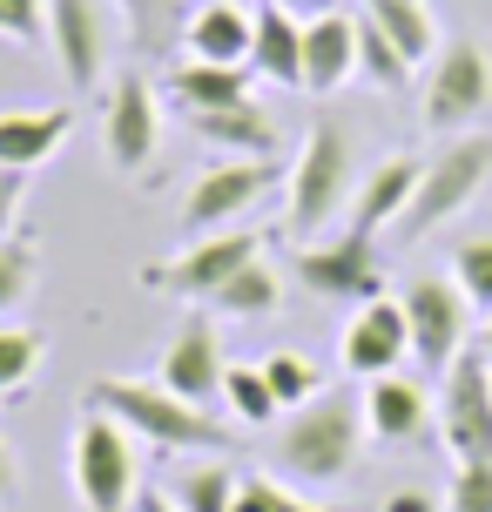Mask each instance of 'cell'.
I'll use <instances>...</instances> for the list:
<instances>
[{
	"instance_id": "cell-26",
	"label": "cell",
	"mask_w": 492,
	"mask_h": 512,
	"mask_svg": "<svg viewBox=\"0 0 492 512\" xmlns=\"http://www.w3.org/2000/svg\"><path fill=\"white\" fill-rule=\"evenodd\" d=\"M223 405H230L236 425H250V432H277V418H284L277 391L263 378V364H230V371H223Z\"/></svg>"
},
{
	"instance_id": "cell-34",
	"label": "cell",
	"mask_w": 492,
	"mask_h": 512,
	"mask_svg": "<svg viewBox=\"0 0 492 512\" xmlns=\"http://www.w3.org/2000/svg\"><path fill=\"white\" fill-rule=\"evenodd\" d=\"M236 512H337V506H317V499H297L284 479H236Z\"/></svg>"
},
{
	"instance_id": "cell-24",
	"label": "cell",
	"mask_w": 492,
	"mask_h": 512,
	"mask_svg": "<svg viewBox=\"0 0 492 512\" xmlns=\"http://www.w3.org/2000/svg\"><path fill=\"white\" fill-rule=\"evenodd\" d=\"M364 14L391 34V48L405 54L412 68H425V61H439V21H432V7L425 0H364Z\"/></svg>"
},
{
	"instance_id": "cell-36",
	"label": "cell",
	"mask_w": 492,
	"mask_h": 512,
	"mask_svg": "<svg viewBox=\"0 0 492 512\" xmlns=\"http://www.w3.org/2000/svg\"><path fill=\"white\" fill-rule=\"evenodd\" d=\"M452 512H492V459L459 465V479H452Z\"/></svg>"
},
{
	"instance_id": "cell-5",
	"label": "cell",
	"mask_w": 492,
	"mask_h": 512,
	"mask_svg": "<svg viewBox=\"0 0 492 512\" xmlns=\"http://www.w3.org/2000/svg\"><path fill=\"white\" fill-rule=\"evenodd\" d=\"M68 472H75V506L81 512H135V499H142L129 425H115L108 411H81Z\"/></svg>"
},
{
	"instance_id": "cell-29",
	"label": "cell",
	"mask_w": 492,
	"mask_h": 512,
	"mask_svg": "<svg viewBox=\"0 0 492 512\" xmlns=\"http://www.w3.org/2000/svg\"><path fill=\"white\" fill-rule=\"evenodd\" d=\"M34 283H41V243L21 230L0 236V317H14L34 297Z\"/></svg>"
},
{
	"instance_id": "cell-14",
	"label": "cell",
	"mask_w": 492,
	"mask_h": 512,
	"mask_svg": "<svg viewBox=\"0 0 492 512\" xmlns=\"http://www.w3.org/2000/svg\"><path fill=\"white\" fill-rule=\"evenodd\" d=\"M223 371H230V358H223V337L209 324V310H189L182 331L169 337V351H162L156 384L189 398V405H209V398H223Z\"/></svg>"
},
{
	"instance_id": "cell-3",
	"label": "cell",
	"mask_w": 492,
	"mask_h": 512,
	"mask_svg": "<svg viewBox=\"0 0 492 512\" xmlns=\"http://www.w3.org/2000/svg\"><path fill=\"white\" fill-rule=\"evenodd\" d=\"M351 135H344V122H331V115H317L311 128H304V142H297V162H290V209L284 223L297 243H317V236L337 223V209H344V196H351Z\"/></svg>"
},
{
	"instance_id": "cell-25",
	"label": "cell",
	"mask_w": 492,
	"mask_h": 512,
	"mask_svg": "<svg viewBox=\"0 0 492 512\" xmlns=\"http://www.w3.org/2000/svg\"><path fill=\"white\" fill-rule=\"evenodd\" d=\"M196 0H115V14L129 27L135 54H162L169 41H182V21H189Z\"/></svg>"
},
{
	"instance_id": "cell-11",
	"label": "cell",
	"mask_w": 492,
	"mask_h": 512,
	"mask_svg": "<svg viewBox=\"0 0 492 512\" xmlns=\"http://www.w3.org/2000/svg\"><path fill=\"white\" fill-rule=\"evenodd\" d=\"M439 432L459 465L492 459V358L479 344L459 351V364L439 378Z\"/></svg>"
},
{
	"instance_id": "cell-27",
	"label": "cell",
	"mask_w": 492,
	"mask_h": 512,
	"mask_svg": "<svg viewBox=\"0 0 492 512\" xmlns=\"http://www.w3.org/2000/svg\"><path fill=\"white\" fill-rule=\"evenodd\" d=\"M277 304H284V277H277L263 256L250 263V270H236V277L209 297V310H216V317H270Z\"/></svg>"
},
{
	"instance_id": "cell-15",
	"label": "cell",
	"mask_w": 492,
	"mask_h": 512,
	"mask_svg": "<svg viewBox=\"0 0 492 512\" xmlns=\"http://www.w3.org/2000/svg\"><path fill=\"white\" fill-rule=\"evenodd\" d=\"M344 371L351 378H391L398 364L412 358V324H405V304L398 297H371L358 304V317L344 324Z\"/></svg>"
},
{
	"instance_id": "cell-12",
	"label": "cell",
	"mask_w": 492,
	"mask_h": 512,
	"mask_svg": "<svg viewBox=\"0 0 492 512\" xmlns=\"http://www.w3.org/2000/svg\"><path fill=\"white\" fill-rule=\"evenodd\" d=\"M162 149V102L156 88L135 75H115L102 95V155L122 169V176H149V162Z\"/></svg>"
},
{
	"instance_id": "cell-35",
	"label": "cell",
	"mask_w": 492,
	"mask_h": 512,
	"mask_svg": "<svg viewBox=\"0 0 492 512\" xmlns=\"http://www.w3.org/2000/svg\"><path fill=\"white\" fill-rule=\"evenodd\" d=\"M41 27H48V0H0V41L34 48V41H41Z\"/></svg>"
},
{
	"instance_id": "cell-33",
	"label": "cell",
	"mask_w": 492,
	"mask_h": 512,
	"mask_svg": "<svg viewBox=\"0 0 492 512\" xmlns=\"http://www.w3.org/2000/svg\"><path fill=\"white\" fill-rule=\"evenodd\" d=\"M452 283L466 290L472 310H486V317H492V230L466 236V243L452 250Z\"/></svg>"
},
{
	"instance_id": "cell-18",
	"label": "cell",
	"mask_w": 492,
	"mask_h": 512,
	"mask_svg": "<svg viewBox=\"0 0 492 512\" xmlns=\"http://www.w3.org/2000/svg\"><path fill=\"white\" fill-rule=\"evenodd\" d=\"M351 75H358V21L351 14L304 21V88L311 95H337Z\"/></svg>"
},
{
	"instance_id": "cell-7",
	"label": "cell",
	"mask_w": 492,
	"mask_h": 512,
	"mask_svg": "<svg viewBox=\"0 0 492 512\" xmlns=\"http://www.w3.org/2000/svg\"><path fill=\"white\" fill-rule=\"evenodd\" d=\"M492 108V48L486 41H445L432 75H425V128L439 135H466L486 122Z\"/></svg>"
},
{
	"instance_id": "cell-1",
	"label": "cell",
	"mask_w": 492,
	"mask_h": 512,
	"mask_svg": "<svg viewBox=\"0 0 492 512\" xmlns=\"http://www.w3.org/2000/svg\"><path fill=\"white\" fill-rule=\"evenodd\" d=\"M81 411H108L115 425H129L142 445H156V452H196V459H216V452H230L236 432H223L209 405H189L176 391H162L156 378H102L88 384V398Z\"/></svg>"
},
{
	"instance_id": "cell-39",
	"label": "cell",
	"mask_w": 492,
	"mask_h": 512,
	"mask_svg": "<svg viewBox=\"0 0 492 512\" xmlns=\"http://www.w3.org/2000/svg\"><path fill=\"white\" fill-rule=\"evenodd\" d=\"M270 7H284L297 21H317V14H337V0H270Z\"/></svg>"
},
{
	"instance_id": "cell-22",
	"label": "cell",
	"mask_w": 492,
	"mask_h": 512,
	"mask_svg": "<svg viewBox=\"0 0 492 512\" xmlns=\"http://www.w3.org/2000/svg\"><path fill=\"white\" fill-rule=\"evenodd\" d=\"M412 189H418V162L412 155H385V162L364 176V189L351 196V223H364L371 236L391 230V223L405 216V203H412Z\"/></svg>"
},
{
	"instance_id": "cell-4",
	"label": "cell",
	"mask_w": 492,
	"mask_h": 512,
	"mask_svg": "<svg viewBox=\"0 0 492 512\" xmlns=\"http://www.w3.org/2000/svg\"><path fill=\"white\" fill-rule=\"evenodd\" d=\"M486 182H492V128H466V135H452V142L418 169L412 203H405V216H398L391 230L405 236V243L432 236L439 223H452V216H459Z\"/></svg>"
},
{
	"instance_id": "cell-30",
	"label": "cell",
	"mask_w": 492,
	"mask_h": 512,
	"mask_svg": "<svg viewBox=\"0 0 492 512\" xmlns=\"http://www.w3.org/2000/svg\"><path fill=\"white\" fill-rule=\"evenodd\" d=\"M358 75L371 81V88H385V95H398V88H405V81L418 75L412 61H405V54L391 48V34H385L378 21H371V14L358 21Z\"/></svg>"
},
{
	"instance_id": "cell-20",
	"label": "cell",
	"mask_w": 492,
	"mask_h": 512,
	"mask_svg": "<svg viewBox=\"0 0 492 512\" xmlns=\"http://www.w3.org/2000/svg\"><path fill=\"white\" fill-rule=\"evenodd\" d=\"M364 432L378 438V445H418L425 438V391L412 378H371Z\"/></svg>"
},
{
	"instance_id": "cell-21",
	"label": "cell",
	"mask_w": 492,
	"mask_h": 512,
	"mask_svg": "<svg viewBox=\"0 0 492 512\" xmlns=\"http://www.w3.org/2000/svg\"><path fill=\"white\" fill-rule=\"evenodd\" d=\"M250 68L277 88H304V21L284 7L257 14V41H250Z\"/></svg>"
},
{
	"instance_id": "cell-19",
	"label": "cell",
	"mask_w": 492,
	"mask_h": 512,
	"mask_svg": "<svg viewBox=\"0 0 492 512\" xmlns=\"http://www.w3.org/2000/svg\"><path fill=\"white\" fill-rule=\"evenodd\" d=\"M182 122L196 128L203 142H216L223 155H270L277 149V122H270V108L250 102H230V108H182Z\"/></svg>"
},
{
	"instance_id": "cell-31",
	"label": "cell",
	"mask_w": 492,
	"mask_h": 512,
	"mask_svg": "<svg viewBox=\"0 0 492 512\" xmlns=\"http://www.w3.org/2000/svg\"><path fill=\"white\" fill-rule=\"evenodd\" d=\"M48 351V337L27 331V324H0V398H21L34 384V364Z\"/></svg>"
},
{
	"instance_id": "cell-10",
	"label": "cell",
	"mask_w": 492,
	"mask_h": 512,
	"mask_svg": "<svg viewBox=\"0 0 492 512\" xmlns=\"http://www.w3.org/2000/svg\"><path fill=\"white\" fill-rule=\"evenodd\" d=\"M405 324H412V358L425 378H445L459 351H466V331H472V304L466 290L452 277H412L405 283Z\"/></svg>"
},
{
	"instance_id": "cell-32",
	"label": "cell",
	"mask_w": 492,
	"mask_h": 512,
	"mask_svg": "<svg viewBox=\"0 0 492 512\" xmlns=\"http://www.w3.org/2000/svg\"><path fill=\"white\" fill-rule=\"evenodd\" d=\"M263 378H270V391H277V405H284V411L324 398V391H317V384H324V371H317L304 351H270V358H263Z\"/></svg>"
},
{
	"instance_id": "cell-16",
	"label": "cell",
	"mask_w": 492,
	"mask_h": 512,
	"mask_svg": "<svg viewBox=\"0 0 492 512\" xmlns=\"http://www.w3.org/2000/svg\"><path fill=\"white\" fill-rule=\"evenodd\" d=\"M68 135H75V108H7L0 115V169L34 176L41 162L61 155Z\"/></svg>"
},
{
	"instance_id": "cell-40",
	"label": "cell",
	"mask_w": 492,
	"mask_h": 512,
	"mask_svg": "<svg viewBox=\"0 0 492 512\" xmlns=\"http://www.w3.org/2000/svg\"><path fill=\"white\" fill-rule=\"evenodd\" d=\"M385 512H432V506H425V492H391Z\"/></svg>"
},
{
	"instance_id": "cell-2",
	"label": "cell",
	"mask_w": 492,
	"mask_h": 512,
	"mask_svg": "<svg viewBox=\"0 0 492 512\" xmlns=\"http://www.w3.org/2000/svg\"><path fill=\"white\" fill-rule=\"evenodd\" d=\"M364 405L351 391H324L311 405H297L277 418V438H270V459L284 479L297 486H337V479H351V465L364 452Z\"/></svg>"
},
{
	"instance_id": "cell-9",
	"label": "cell",
	"mask_w": 492,
	"mask_h": 512,
	"mask_svg": "<svg viewBox=\"0 0 492 512\" xmlns=\"http://www.w3.org/2000/svg\"><path fill=\"white\" fill-rule=\"evenodd\" d=\"M263 256V236L257 230H209L196 236L182 256H169V263H149L142 270V290H169V297H189V304H209L223 283L236 277V270H250Z\"/></svg>"
},
{
	"instance_id": "cell-42",
	"label": "cell",
	"mask_w": 492,
	"mask_h": 512,
	"mask_svg": "<svg viewBox=\"0 0 492 512\" xmlns=\"http://www.w3.org/2000/svg\"><path fill=\"white\" fill-rule=\"evenodd\" d=\"M479 351H486V358H492V317H486V324H479Z\"/></svg>"
},
{
	"instance_id": "cell-28",
	"label": "cell",
	"mask_w": 492,
	"mask_h": 512,
	"mask_svg": "<svg viewBox=\"0 0 492 512\" xmlns=\"http://www.w3.org/2000/svg\"><path fill=\"white\" fill-rule=\"evenodd\" d=\"M169 499H176V512H236V472L216 465V459H203L169 486Z\"/></svg>"
},
{
	"instance_id": "cell-8",
	"label": "cell",
	"mask_w": 492,
	"mask_h": 512,
	"mask_svg": "<svg viewBox=\"0 0 492 512\" xmlns=\"http://www.w3.org/2000/svg\"><path fill=\"white\" fill-rule=\"evenodd\" d=\"M284 182V169L270 155H230V162H209L196 189L182 196V230L189 236H209V230H236L250 209Z\"/></svg>"
},
{
	"instance_id": "cell-13",
	"label": "cell",
	"mask_w": 492,
	"mask_h": 512,
	"mask_svg": "<svg viewBox=\"0 0 492 512\" xmlns=\"http://www.w3.org/2000/svg\"><path fill=\"white\" fill-rule=\"evenodd\" d=\"M108 34H115V0H48V41L75 95H95L108 68Z\"/></svg>"
},
{
	"instance_id": "cell-37",
	"label": "cell",
	"mask_w": 492,
	"mask_h": 512,
	"mask_svg": "<svg viewBox=\"0 0 492 512\" xmlns=\"http://www.w3.org/2000/svg\"><path fill=\"white\" fill-rule=\"evenodd\" d=\"M21 203H27V176H21V169H0V236H14Z\"/></svg>"
},
{
	"instance_id": "cell-17",
	"label": "cell",
	"mask_w": 492,
	"mask_h": 512,
	"mask_svg": "<svg viewBox=\"0 0 492 512\" xmlns=\"http://www.w3.org/2000/svg\"><path fill=\"white\" fill-rule=\"evenodd\" d=\"M250 41H257V14H243L236 0L189 7V21H182V48H189V61H230V68H250Z\"/></svg>"
},
{
	"instance_id": "cell-43",
	"label": "cell",
	"mask_w": 492,
	"mask_h": 512,
	"mask_svg": "<svg viewBox=\"0 0 492 512\" xmlns=\"http://www.w3.org/2000/svg\"><path fill=\"white\" fill-rule=\"evenodd\" d=\"M196 7H209V0H196Z\"/></svg>"
},
{
	"instance_id": "cell-23",
	"label": "cell",
	"mask_w": 492,
	"mask_h": 512,
	"mask_svg": "<svg viewBox=\"0 0 492 512\" xmlns=\"http://www.w3.org/2000/svg\"><path fill=\"white\" fill-rule=\"evenodd\" d=\"M250 75H257V68H230V61H182L176 75H169V102H176V108L250 102Z\"/></svg>"
},
{
	"instance_id": "cell-6",
	"label": "cell",
	"mask_w": 492,
	"mask_h": 512,
	"mask_svg": "<svg viewBox=\"0 0 492 512\" xmlns=\"http://www.w3.org/2000/svg\"><path fill=\"white\" fill-rule=\"evenodd\" d=\"M297 283L311 297H337V304H371L385 297V270H378V236L364 223H344L337 236H317V243H297L290 256Z\"/></svg>"
},
{
	"instance_id": "cell-41",
	"label": "cell",
	"mask_w": 492,
	"mask_h": 512,
	"mask_svg": "<svg viewBox=\"0 0 492 512\" xmlns=\"http://www.w3.org/2000/svg\"><path fill=\"white\" fill-rule=\"evenodd\" d=\"M135 512H176V499H169V492H142V499H135Z\"/></svg>"
},
{
	"instance_id": "cell-38",
	"label": "cell",
	"mask_w": 492,
	"mask_h": 512,
	"mask_svg": "<svg viewBox=\"0 0 492 512\" xmlns=\"http://www.w3.org/2000/svg\"><path fill=\"white\" fill-rule=\"evenodd\" d=\"M14 492H21V459H14V445L0 438V512L14 506Z\"/></svg>"
}]
</instances>
